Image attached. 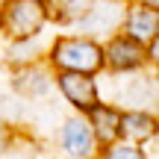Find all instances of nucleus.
<instances>
[{
  "label": "nucleus",
  "mask_w": 159,
  "mask_h": 159,
  "mask_svg": "<svg viewBox=\"0 0 159 159\" xmlns=\"http://www.w3.org/2000/svg\"><path fill=\"white\" fill-rule=\"evenodd\" d=\"M148 62V47L139 44L130 35H112L109 44L103 47V65L109 71H118V74H130V71H139Z\"/></svg>",
  "instance_id": "7ed1b4c3"
},
{
  "label": "nucleus",
  "mask_w": 159,
  "mask_h": 159,
  "mask_svg": "<svg viewBox=\"0 0 159 159\" xmlns=\"http://www.w3.org/2000/svg\"><path fill=\"white\" fill-rule=\"evenodd\" d=\"M44 21H47L44 0H6L0 6V30L15 41L39 35Z\"/></svg>",
  "instance_id": "f03ea898"
},
{
  "label": "nucleus",
  "mask_w": 159,
  "mask_h": 159,
  "mask_svg": "<svg viewBox=\"0 0 159 159\" xmlns=\"http://www.w3.org/2000/svg\"><path fill=\"white\" fill-rule=\"evenodd\" d=\"M89 124L91 130H94V139L100 144H112L121 139V112L112 106H103V103H97L94 109L89 112Z\"/></svg>",
  "instance_id": "9d476101"
},
{
  "label": "nucleus",
  "mask_w": 159,
  "mask_h": 159,
  "mask_svg": "<svg viewBox=\"0 0 159 159\" xmlns=\"http://www.w3.org/2000/svg\"><path fill=\"white\" fill-rule=\"evenodd\" d=\"M15 89L21 91V94H27V97H44L47 91L53 89V80H50V74H47L44 68L27 65V68H21L15 74Z\"/></svg>",
  "instance_id": "9b49d317"
},
{
  "label": "nucleus",
  "mask_w": 159,
  "mask_h": 159,
  "mask_svg": "<svg viewBox=\"0 0 159 159\" xmlns=\"http://www.w3.org/2000/svg\"><path fill=\"white\" fill-rule=\"evenodd\" d=\"M124 12L115 0H94L89 9V15L80 21V27L89 30V33H100V30H121V21H124Z\"/></svg>",
  "instance_id": "6e6552de"
},
{
  "label": "nucleus",
  "mask_w": 159,
  "mask_h": 159,
  "mask_svg": "<svg viewBox=\"0 0 159 159\" xmlns=\"http://www.w3.org/2000/svg\"><path fill=\"white\" fill-rule=\"evenodd\" d=\"M159 133V124L150 112L144 109H130V112H121V139L133 144H142L148 139H153Z\"/></svg>",
  "instance_id": "1a4fd4ad"
},
{
  "label": "nucleus",
  "mask_w": 159,
  "mask_h": 159,
  "mask_svg": "<svg viewBox=\"0 0 159 159\" xmlns=\"http://www.w3.org/2000/svg\"><path fill=\"white\" fill-rule=\"evenodd\" d=\"M100 159H148L144 156V150L139 148V144H133V142H112V144H106V150H103V156Z\"/></svg>",
  "instance_id": "ddd939ff"
},
{
  "label": "nucleus",
  "mask_w": 159,
  "mask_h": 159,
  "mask_svg": "<svg viewBox=\"0 0 159 159\" xmlns=\"http://www.w3.org/2000/svg\"><path fill=\"white\" fill-rule=\"evenodd\" d=\"M148 59H153V62L159 65V35H156V39L148 44Z\"/></svg>",
  "instance_id": "4468645a"
},
{
  "label": "nucleus",
  "mask_w": 159,
  "mask_h": 159,
  "mask_svg": "<svg viewBox=\"0 0 159 159\" xmlns=\"http://www.w3.org/2000/svg\"><path fill=\"white\" fill-rule=\"evenodd\" d=\"M59 91L65 94V100L77 109V112L89 115L91 109L100 103V89H97L94 77L91 74H74V71H59L56 77Z\"/></svg>",
  "instance_id": "39448f33"
},
{
  "label": "nucleus",
  "mask_w": 159,
  "mask_h": 159,
  "mask_svg": "<svg viewBox=\"0 0 159 159\" xmlns=\"http://www.w3.org/2000/svg\"><path fill=\"white\" fill-rule=\"evenodd\" d=\"M139 6H148V9H156L159 12V0H136Z\"/></svg>",
  "instance_id": "2eb2a0df"
},
{
  "label": "nucleus",
  "mask_w": 159,
  "mask_h": 159,
  "mask_svg": "<svg viewBox=\"0 0 159 159\" xmlns=\"http://www.w3.org/2000/svg\"><path fill=\"white\" fill-rule=\"evenodd\" d=\"M91 3H94V0H44L47 15L59 18V21H65V24H80L89 15Z\"/></svg>",
  "instance_id": "f8f14e48"
},
{
  "label": "nucleus",
  "mask_w": 159,
  "mask_h": 159,
  "mask_svg": "<svg viewBox=\"0 0 159 159\" xmlns=\"http://www.w3.org/2000/svg\"><path fill=\"white\" fill-rule=\"evenodd\" d=\"M59 144H62L68 159H94L97 139H94V130H91L89 118H83V115L68 118L62 124V130H59Z\"/></svg>",
  "instance_id": "20e7f679"
},
{
  "label": "nucleus",
  "mask_w": 159,
  "mask_h": 159,
  "mask_svg": "<svg viewBox=\"0 0 159 159\" xmlns=\"http://www.w3.org/2000/svg\"><path fill=\"white\" fill-rule=\"evenodd\" d=\"M50 65L56 71L94 74L103 68V47L89 35H62L50 47Z\"/></svg>",
  "instance_id": "f257e3e1"
},
{
  "label": "nucleus",
  "mask_w": 159,
  "mask_h": 159,
  "mask_svg": "<svg viewBox=\"0 0 159 159\" xmlns=\"http://www.w3.org/2000/svg\"><path fill=\"white\" fill-rule=\"evenodd\" d=\"M121 100L130 103L133 109H144V112H148V106H159V80L150 74H139L127 80Z\"/></svg>",
  "instance_id": "0eeeda50"
},
{
  "label": "nucleus",
  "mask_w": 159,
  "mask_h": 159,
  "mask_svg": "<svg viewBox=\"0 0 159 159\" xmlns=\"http://www.w3.org/2000/svg\"><path fill=\"white\" fill-rule=\"evenodd\" d=\"M121 33L148 47L159 35V12L148 9V6H139V3L130 6V9L124 12V21H121Z\"/></svg>",
  "instance_id": "423d86ee"
}]
</instances>
